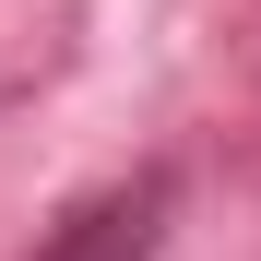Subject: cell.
<instances>
[{"label": "cell", "mask_w": 261, "mask_h": 261, "mask_svg": "<svg viewBox=\"0 0 261 261\" xmlns=\"http://www.w3.org/2000/svg\"><path fill=\"white\" fill-rule=\"evenodd\" d=\"M154 214H166V178H143V190L95 202V214L60 238V261H143V249H154Z\"/></svg>", "instance_id": "6da1fadb"}]
</instances>
